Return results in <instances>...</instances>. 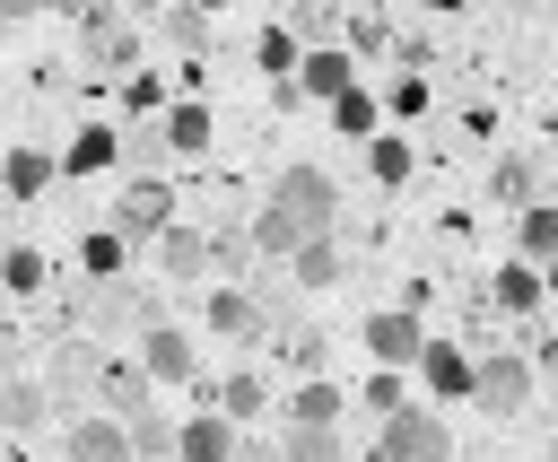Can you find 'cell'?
<instances>
[{
    "label": "cell",
    "mask_w": 558,
    "mask_h": 462,
    "mask_svg": "<svg viewBox=\"0 0 558 462\" xmlns=\"http://www.w3.org/2000/svg\"><path fill=\"white\" fill-rule=\"evenodd\" d=\"M340 218V192H331V174L323 166H288L279 183H270V200H262V218H253V253H270V262H288L305 235H323Z\"/></svg>",
    "instance_id": "obj_1"
},
{
    "label": "cell",
    "mask_w": 558,
    "mask_h": 462,
    "mask_svg": "<svg viewBox=\"0 0 558 462\" xmlns=\"http://www.w3.org/2000/svg\"><path fill=\"white\" fill-rule=\"evenodd\" d=\"M105 227H122L131 244H157V235L174 227V183H157V174H131V183L113 192V209H105Z\"/></svg>",
    "instance_id": "obj_2"
},
{
    "label": "cell",
    "mask_w": 558,
    "mask_h": 462,
    "mask_svg": "<svg viewBox=\"0 0 558 462\" xmlns=\"http://www.w3.org/2000/svg\"><path fill=\"white\" fill-rule=\"evenodd\" d=\"M445 453H453V427H445L436 410H410V401H401V410L384 418L375 462H445Z\"/></svg>",
    "instance_id": "obj_3"
},
{
    "label": "cell",
    "mask_w": 558,
    "mask_h": 462,
    "mask_svg": "<svg viewBox=\"0 0 558 462\" xmlns=\"http://www.w3.org/2000/svg\"><path fill=\"white\" fill-rule=\"evenodd\" d=\"M471 401H480V418H514L523 401H532V357H480V375H471Z\"/></svg>",
    "instance_id": "obj_4"
},
{
    "label": "cell",
    "mask_w": 558,
    "mask_h": 462,
    "mask_svg": "<svg viewBox=\"0 0 558 462\" xmlns=\"http://www.w3.org/2000/svg\"><path fill=\"white\" fill-rule=\"evenodd\" d=\"M201 323H209L218 340H262V331H270V305H262L253 288H209V296H201Z\"/></svg>",
    "instance_id": "obj_5"
},
{
    "label": "cell",
    "mask_w": 558,
    "mask_h": 462,
    "mask_svg": "<svg viewBox=\"0 0 558 462\" xmlns=\"http://www.w3.org/2000/svg\"><path fill=\"white\" fill-rule=\"evenodd\" d=\"M61 462H140V445H131V427L105 410V418H70V436H61Z\"/></svg>",
    "instance_id": "obj_6"
},
{
    "label": "cell",
    "mask_w": 558,
    "mask_h": 462,
    "mask_svg": "<svg viewBox=\"0 0 558 462\" xmlns=\"http://www.w3.org/2000/svg\"><path fill=\"white\" fill-rule=\"evenodd\" d=\"M105 375H113V366H105V349H87V340H61L44 384H52L61 401H78V392H105Z\"/></svg>",
    "instance_id": "obj_7"
},
{
    "label": "cell",
    "mask_w": 558,
    "mask_h": 462,
    "mask_svg": "<svg viewBox=\"0 0 558 462\" xmlns=\"http://www.w3.org/2000/svg\"><path fill=\"white\" fill-rule=\"evenodd\" d=\"M235 445H244V436H235V418H227V410H192V418H183V436H174V453H183V462H235Z\"/></svg>",
    "instance_id": "obj_8"
},
{
    "label": "cell",
    "mask_w": 558,
    "mask_h": 462,
    "mask_svg": "<svg viewBox=\"0 0 558 462\" xmlns=\"http://www.w3.org/2000/svg\"><path fill=\"white\" fill-rule=\"evenodd\" d=\"M78 26H87V61H96V70H131V52H140V44H131V17H122V9H105V0H96Z\"/></svg>",
    "instance_id": "obj_9"
},
{
    "label": "cell",
    "mask_w": 558,
    "mask_h": 462,
    "mask_svg": "<svg viewBox=\"0 0 558 462\" xmlns=\"http://www.w3.org/2000/svg\"><path fill=\"white\" fill-rule=\"evenodd\" d=\"M480 296H488V305H506V314H541V305H549V279H541V262H506Z\"/></svg>",
    "instance_id": "obj_10"
},
{
    "label": "cell",
    "mask_w": 558,
    "mask_h": 462,
    "mask_svg": "<svg viewBox=\"0 0 558 462\" xmlns=\"http://www.w3.org/2000/svg\"><path fill=\"white\" fill-rule=\"evenodd\" d=\"M418 375H427V392H445V401H471V349H453V340H427L418 349Z\"/></svg>",
    "instance_id": "obj_11"
},
{
    "label": "cell",
    "mask_w": 558,
    "mask_h": 462,
    "mask_svg": "<svg viewBox=\"0 0 558 462\" xmlns=\"http://www.w3.org/2000/svg\"><path fill=\"white\" fill-rule=\"evenodd\" d=\"M44 418H52V384H35V375H9V384H0V427H9V436H35Z\"/></svg>",
    "instance_id": "obj_12"
},
{
    "label": "cell",
    "mask_w": 558,
    "mask_h": 462,
    "mask_svg": "<svg viewBox=\"0 0 558 462\" xmlns=\"http://www.w3.org/2000/svg\"><path fill=\"white\" fill-rule=\"evenodd\" d=\"M157 262H166V279H201V270L218 262V244H209L201 227H183V218H174V227L157 235Z\"/></svg>",
    "instance_id": "obj_13"
},
{
    "label": "cell",
    "mask_w": 558,
    "mask_h": 462,
    "mask_svg": "<svg viewBox=\"0 0 558 462\" xmlns=\"http://www.w3.org/2000/svg\"><path fill=\"white\" fill-rule=\"evenodd\" d=\"M140 366H148L157 384H183V375H192V340H183L174 323H148V331H140Z\"/></svg>",
    "instance_id": "obj_14"
},
{
    "label": "cell",
    "mask_w": 558,
    "mask_h": 462,
    "mask_svg": "<svg viewBox=\"0 0 558 462\" xmlns=\"http://www.w3.org/2000/svg\"><path fill=\"white\" fill-rule=\"evenodd\" d=\"M366 349H375L384 366H410V357L427 349V331H418L410 314H366Z\"/></svg>",
    "instance_id": "obj_15"
},
{
    "label": "cell",
    "mask_w": 558,
    "mask_h": 462,
    "mask_svg": "<svg viewBox=\"0 0 558 462\" xmlns=\"http://www.w3.org/2000/svg\"><path fill=\"white\" fill-rule=\"evenodd\" d=\"M296 78H305V96H323V105H331L340 87H357V78H349V52H340V44H305Z\"/></svg>",
    "instance_id": "obj_16"
},
{
    "label": "cell",
    "mask_w": 558,
    "mask_h": 462,
    "mask_svg": "<svg viewBox=\"0 0 558 462\" xmlns=\"http://www.w3.org/2000/svg\"><path fill=\"white\" fill-rule=\"evenodd\" d=\"M105 166H122V131H113V122H87V131L70 139L61 174H105Z\"/></svg>",
    "instance_id": "obj_17"
},
{
    "label": "cell",
    "mask_w": 558,
    "mask_h": 462,
    "mask_svg": "<svg viewBox=\"0 0 558 462\" xmlns=\"http://www.w3.org/2000/svg\"><path fill=\"white\" fill-rule=\"evenodd\" d=\"M52 174H61V166H52L44 148H0V192H9V200H35Z\"/></svg>",
    "instance_id": "obj_18"
},
{
    "label": "cell",
    "mask_w": 558,
    "mask_h": 462,
    "mask_svg": "<svg viewBox=\"0 0 558 462\" xmlns=\"http://www.w3.org/2000/svg\"><path fill=\"white\" fill-rule=\"evenodd\" d=\"M288 279H296V288H331V279H340V235H331V227L305 235V244L288 253Z\"/></svg>",
    "instance_id": "obj_19"
},
{
    "label": "cell",
    "mask_w": 558,
    "mask_h": 462,
    "mask_svg": "<svg viewBox=\"0 0 558 462\" xmlns=\"http://www.w3.org/2000/svg\"><path fill=\"white\" fill-rule=\"evenodd\" d=\"M166 157H174V131H166V122H148V113H140V122H131V131H122V166H131V174H157V166H166Z\"/></svg>",
    "instance_id": "obj_20"
},
{
    "label": "cell",
    "mask_w": 558,
    "mask_h": 462,
    "mask_svg": "<svg viewBox=\"0 0 558 462\" xmlns=\"http://www.w3.org/2000/svg\"><path fill=\"white\" fill-rule=\"evenodd\" d=\"M296 61H305V35H296V26H262L253 70H262V78H296Z\"/></svg>",
    "instance_id": "obj_21"
},
{
    "label": "cell",
    "mask_w": 558,
    "mask_h": 462,
    "mask_svg": "<svg viewBox=\"0 0 558 462\" xmlns=\"http://www.w3.org/2000/svg\"><path fill=\"white\" fill-rule=\"evenodd\" d=\"M488 192H497L506 209H532V200H541V166H532V157H497V166H488Z\"/></svg>",
    "instance_id": "obj_22"
},
{
    "label": "cell",
    "mask_w": 558,
    "mask_h": 462,
    "mask_svg": "<svg viewBox=\"0 0 558 462\" xmlns=\"http://www.w3.org/2000/svg\"><path fill=\"white\" fill-rule=\"evenodd\" d=\"M122 427H131V445H140V462H166V453H174V436H183L174 418H157V401H140V410H131Z\"/></svg>",
    "instance_id": "obj_23"
},
{
    "label": "cell",
    "mask_w": 558,
    "mask_h": 462,
    "mask_svg": "<svg viewBox=\"0 0 558 462\" xmlns=\"http://www.w3.org/2000/svg\"><path fill=\"white\" fill-rule=\"evenodd\" d=\"M44 279H52V262H44L35 244H9V253H0V288H9V296H35Z\"/></svg>",
    "instance_id": "obj_24"
},
{
    "label": "cell",
    "mask_w": 558,
    "mask_h": 462,
    "mask_svg": "<svg viewBox=\"0 0 558 462\" xmlns=\"http://www.w3.org/2000/svg\"><path fill=\"white\" fill-rule=\"evenodd\" d=\"M288 418H296V427H340V384H323V375H314V384H296Z\"/></svg>",
    "instance_id": "obj_25"
},
{
    "label": "cell",
    "mask_w": 558,
    "mask_h": 462,
    "mask_svg": "<svg viewBox=\"0 0 558 462\" xmlns=\"http://www.w3.org/2000/svg\"><path fill=\"white\" fill-rule=\"evenodd\" d=\"M279 462H340V427H296V418H288Z\"/></svg>",
    "instance_id": "obj_26"
},
{
    "label": "cell",
    "mask_w": 558,
    "mask_h": 462,
    "mask_svg": "<svg viewBox=\"0 0 558 462\" xmlns=\"http://www.w3.org/2000/svg\"><path fill=\"white\" fill-rule=\"evenodd\" d=\"M375 113H384V105H375L366 87H340V96H331V131H349V139H375Z\"/></svg>",
    "instance_id": "obj_27"
},
{
    "label": "cell",
    "mask_w": 558,
    "mask_h": 462,
    "mask_svg": "<svg viewBox=\"0 0 558 462\" xmlns=\"http://www.w3.org/2000/svg\"><path fill=\"white\" fill-rule=\"evenodd\" d=\"M523 262H541V270L558 262V209H549V200L523 209Z\"/></svg>",
    "instance_id": "obj_28"
},
{
    "label": "cell",
    "mask_w": 558,
    "mask_h": 462,
    "mask_svg": "<svg viewBox=\"0 0 558 462\" xmlns=\"http://www.w3.org/2000/svg\"><path fill=\"white\" fill-rule=\"evenodd\" d=\"M166 131H174V157H201L209 148V105H166Z\"/></svg>",
    "instance_id": "obj_29"
},
{
    "label": "cell",
    "mask_w": 558,
    "mask_h": 462,
    "mask_svg": "<svg viewBox=\"0 0 558 462\" xmlns=\"http://www.w3.org/2000/svg\"><path fill=\"white\" fill-rule=\"evenodd\" d=\"M78 262H87V270H96V279H113V270H122V262H131V235H122V227H96V235H87V244H78Z\"/></svg>",
    "instance_id": "obj_30"
},
{
    "label": "cell",
    "mask_w": 558,
    "mask_h": 462,
    "mask_svg": "<svg viewBox=\"0 0 558 462\" xmlns=\"http://www.w3.org/2000/svg\"><path fill=\"white\" fill-rule=\"evenodd\" d=\"M262 401H270L262 375H227V384H218V410H227V418H262Z\"/></svg>",
    "instance_id": "obj_31"
},
{
    "label": "cell",
    "mask_w": 558,
    "mask_h": 462,
    "mask_svg": "<svg viewBox=\"0 0 558 462\" xmlns=\"http://www.w3.org/2000/svg\"><path fill=\"white\" fill-rule=\"evenodd\" d=\"M366 166L375 183H410V139H366Z\"/></svg>",
    "instance_id": "obj_32"
},
{
    "label": "cell",
    "mask_w": 558,
    "mask_h": 462,
    "mask_svg": "<svg viewBox=\"0 0 558 462\" xmlns=\"http://www.w3.org/2000/svg\"><path fill=\"white\" fill-rule=\"evenodd\" d=\"M357 401H366V410H375V418H392V410H401V401H410V384H401V366H384V375H375V384H366V392H357Z\"/></svg>",
    "instance_id": "obj_33"
},
{
    "label": "cell",
    "mask_w": 558,
    "mask_h": 462,
    "mask_svg": "<svg viewBox=\"0 0 558 462\" xmlns=\"http://www.w3.org/2000/svg\"><path fill=\"white\" fill-rule=\"evenodd\" d=\"M331 26H340V0H296V35L305 44H323Z\"/></svg>",
    "instance_id": "obj_34"
},
{
    "label": "cell",
    "mask_w": 558,
    "mask_h": 462,
    "mask_svg": "<svg viewBox=\"0 0 558 462\" xmlns=\"http://www.w3.org/2000/svg\"><path fill=\"white\" fill-rule=\"evenodd\" d=\"M166 35H174L183 52H201V44H209V9H174V17H166Z\"/></svg>",
    "instance_id": "obj_35"
},
{
    "label": "cell",
    "mask_w": 558,
    "mask_h": 462,
    "mask_svg": "<svg viewBox=\"0 0 558 462\" xmlns=\"http://www.w3.org/2000/svg\"><path fill=\"white\" fill-rule=\"evenodd\" d=\"M122 105H131V122H140V113H157V105H166V87H157V78H131V87H122Z\"/></svg>",
    "instance_id": "obj_36"
},
{
    "label": "cell",
    "mask_w": 558,
    "mask_h": 462,
    "mask_svg": "<svg viewBox=\"0 0 558 462\" xmlns=\"http://www.w3.org/2000/svg\"><path fill=\"white\" fill-rule=\"evenodd\" d=\"M384 113H401V122H410V113H427V87H418V78H401V87H392V105H384Z\"/></svg>",
    "instance_id": "obj_37"
},
{
    "label": "cell",
    "mask_w": 558,
    "mask_h": 462,
    "mask_svg": "<svg viewBox=\"0 0 558 462\" xmlns=\"http://www.w3.org/2000/svg\"><path fill=\"white\" fill-rule=\"evenodd\" d=\"M35 9H44V0H0V17H9V26H17V17H35Z\"/></svg>",
    "instance_id": "obj_38"
},
{
    "label": "cell",
    "mask_w": 558,
    "mask_h": 462,
    "mask_svg": "<svg viewBox=\"0 0 558 462\" xmlns=\"http://www.w3.org/2000/svg\"><path fill=\"white\" fill-rule=\"evenodd\" d=\"M44 9H61V17H87V9H96V0H44Z\"/></svg>",
    "instance_id": "obj_39"
},
{
    "label": "cell",
    "mask_w": 558,
    "mask_h": 462,
    "mask_svg": "<svg viewBox=\"0 0 558 462\" xmlns=\"http://www.w3.org/2000/svg\"><path fill=\"white\" fill-rule=\"evenodd\" d=\"M427 9H462V0H427Z\"/></svg>",
    "instance_id": "obj_40"
},
{
    "label": "cell",
    "mask_w": 558,
    "mask_h": 462,
    "mask_svg": "<svg viewBox=\"0 0 558 462\" xmlns=\"http://www.w3.org/2000/svg\"><path fill=\"white\" fill-rule=\"evenodd\" d=\"M541 462H558V436H549V453H541Z\"/></svg>",
    "instance_id": "obj_41"
},
{
    "label": "cell",
    "mask_w": 558,
    "mask_h": 462,
    "mask_svg": "<svg viewBox=\"0 0 558 462\" xmlns=\"http://www.w3.org/2000/svg\"><path fill=\"white\" fill-rule=\"evenodd\" d=\"M201 9H218V0H201Z\"/></svg>",
    "instance_id": "obj_42"
},
{
    "label": "cell",
    "mask_w": 558,
    "mask_h": 462,
    "mask_svg": "<svg viewBox=\"0 0 558 462\" xmlns=\"http://www.w3.org/2000/svg\"><path fill=\"white\" fill-rule=\"evenodd\" d=\"M549 52H558V44H549Z\"/></svg>",
    "instance_id": "obj_43"
},
{
    "label": "cell",
    "mask_w": 558,
    "mask_h": 462,
    "mask_svg": "<svg viewBox=\"0 0 558 462\" xmlns=\"http://www.w3.org/2000/svg\"><path fill=\"white\" fill-rule=\"evenodd\" d=\"M549 9H558V0H549Z\"/></svg>",
    "instance_id": "obj_44"
}]
</instances>
